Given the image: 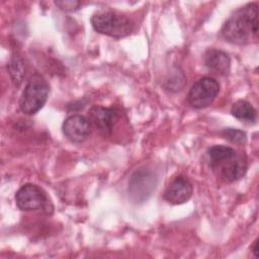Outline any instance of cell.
<instances>
[{"instance_id": "cell-9", "label": "cell", "mask_w": 259, "mask_h": 259, "mask_svg": "<svg viewBox=\"0 0 259 259\" xmlns=\"http://www.w3.org/2000/svg\"><path fill=\"white\" fill-rule=\"evenodd\" d=\"M119 118V112L115 108L92 106L88 111V119L95 127L104 135H109L113 125Z\"/></svg>"}, {"instance_id": "cell-16", "label": "cell", "mask_w": 259, "mask_h": 259, "mask_svg": "<svg viewBox=\"0 0 259 259\" xmlns=\"http://www.w3.org/2000/svg\"><path fill=\"white\" fill-rule=\"evenodd\" d=\"M251 251H252V253L254 254V256H255L256 258H258V257H259V251H258V240H255V241H254V243L252 244V246H251Z\"/></svg>"}, {"instance_id": "cell-2", "label": "cell", "mask_w": 259, "mask_h": 259, "mask_svg": "<svg viewBox=\"0 0 259 259\" xmlns=\"http://www.w3.org/2000/svg\"><path fill=\"white\" fill-rule=\"evenodd\" d=\"M258 5L248 3L238 9L223 25V37L234 45H247L258 36Z\"/></svg>"}, {"instance_id": "cell-4", "label": "cell", "mask_w": 259, "mask_h": 259, "mask_svg": "<svg viewBox=\"0 0 259 259\" xmlns=\"http://www.w3.org/2000/svg\"><path fill=\"white\" fill-rule=\"evenodd\" d=\"M93 28L102 34L120 38L127 36L134 29V24L126 16L112 11H98L91 17Z\"/></svg>"}, {"instance_id": "cell-5", "label": "cell", "mask_w": 259, "mask_h": 259, "mask_svg": "<svg viewBox=\"0 0 259 259\" xmlns=\"http://www.w3.org/2000/svg\"><path fill=\"white\" fill-rule=\"evenodd\" d=\"M15 201L21 210L42 209L49 212L53 209L45 190L32 183H26L17 190Z\"/></svg>"}, {"instance_id": "cell-8", "label": "cell", "mask_w": 259, "mask_h": 259, "mask_svg": "<svg viewBox=\"0 0 259 259\" xmlns=\"http://www.w3.org/2000/svg\"><path fill=\"white\" fill-rule=\"evenodd\" d=\"M62 130L66 138L71 142L82 143L91 133V123L87 117L73 114L64 120Z\"/></svg>"}, {"instance_id": "cell-11", "label": "cell", "mask_w": 259, "mask_h": 259, "mask_svg": "<svg viewBox=\"0 0 259 259\" xmlns=\"http://www.w3.org/2000/svg\"><path fill=\"white\" fill-rule=\"evenodd\" d=\"M204 64L210 70L220 73L228 74L231 67V59L229 55L221 50L209 49L203 56Z\"/></svg>"}, {"instance_id": "cell-15", "label": "cell", "mask_w": 259, "mask_h": 259, "mask_svg": "<svg viewBox=\"0 0 259 259\" xmlns=\"http://www.w3.org/2000/svg\"><path fill=\"white\" fill-rule=\"evenodd\" d=\"M55 4L60 7L63 10L66 11H75L79 8L80 2L79 1H73V0H65V1H56Z\"/></svg>"}, {"instance_id": "cell-7", "label": "cell", "mask_w": 259, "mask_h": 259, "mask_svg": "<svg viewBox=\"0 0 259 259\" xmlns=\"http://www.w3.org/2000/svg\"><path fill=\"white\" fill-rule=\"evenodd\" d=\"M156 187V177L149 170L136 171L128 184V193L136 202L147 200Z\"/></svg>"}, {"instance_id": "cell-10", "label": "cell", "mask_w": 259, "mask_h": 259, "mask_svg": "<svg viewBox=\"0 0 259 259\" xmlns=\"http://www.w3.org/2000/svg\"><path fill=\"white\" fill-rule=\"evenodd\" d=\"M193 193L191 182L184 176H178L168 185L164 198L171 204H182L188 201Z\"/></svg>"}, {"instance_id": "cell-13", "label": "cell", "mask_w": 259, "mask_h": 259, "mask_svg": "<svg viewBox=\"0 0 259 259\" xmlns=\"http://www.w3.org/2000/svg\"><path fill=\"white\" fill-rule=\"evenodd\" d=\"M10 77L12 79V81L16 84L19 85L22 82L23 76H24V72H25V68H24V64L21 60V58L17 55L11 57L9 64L7 66Z\"/></svg>"}, {"instance_id": "cell-14", "label": "cell", "mask_w": 259, "mask_h": 259, "mask_svg": "<svg viewBox=\"0 0 259 259\" xmlns=\"http://www.w3.org/2000/svg\"><path fill=\"white\" fill-rule=\"evenodd\" d=\"M222 134L226 140L237 145L244 144L247 140L246 133L238 128H225Z\"/></svg>"}, {"instance_id": "cell-3", "label": "cell", "mask_w": 259, "mask_h": 259, "mask_svg": "<svg viewBox=\"0 0 259 259\" xmlns=\"http://www.w3.org/2000/svg\"><path fill=\"white\" fill-rule=\"evenodd\" d=\"M49 84L38 73H34L25 84L19 99L20 110L27 115L35 114L47 102L49 95Z\"/></svg>"}, {"instance_id": "cell-6", "label": "cell", "mask_w": 259, "mask_h": 259, "mask_svg": "<svg viewBox=\"0 0 259 259\" xmlns=\"http://www.w3.org/2000/svg\"><path fill=\"white\" fill-rule=\"evenodd\" d=\"M219 91L220 84L214 78L202 77L198 79L189 89L187 101L194 108H204L209 106L214 101Z\"/></svg>"}, {"instance_id": "cell-1", "label": "cell", "mask_w": 259, "mask_h": 259, "mask_svg": "<svg viewBox=\"0 0 259 259\" xmlns=\"http://www.w3.org/2000/svg\"><path fill=\"white\" fill-rule=\"evenodd\" d=\"M207 156L213 174L224 182L231 183L239 180L247 172L246 155L231 147L212 146L207 150Z\"/></svg>"}, {"instance_id": "cell-12", "label": "cell", "mask_w": 259, "mask_h": 259, "mask_svg": "<svg viewBox=\"0 0 259 259\" xmlns=\"http://www.w3.org/2000/svg\"><path fill=\"white\" fill-rule=\"evenodd\" d=\"M231 113L237 119L247 122H254L257 117L256 109L246 100L236 101L231 108Z\"/></svg>"}]
</instances>
